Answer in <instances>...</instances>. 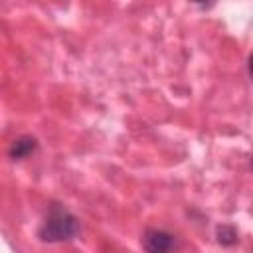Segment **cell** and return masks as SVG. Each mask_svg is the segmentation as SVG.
<instances>
[{
	"mask_svg": "<svg viewBox=\"0 0 253 253\" xmlns=\"http://www.w3.org/2000/svg\"><path fill=\"white\" fill-rule=\"evenodd\" d=\"M79 233V221L77 217L65 210L59 204H51L40 229H38V237L42 241L47 243H61V241H69Z\"/></svg>",
	"mask_w": 253,
	"mask_h": 253,
	"instance_id": "cell-1",
	"label": "cell"
},
{
	"mask_svg": "<svg viewBox=\"0 0 253 253\" xmlns=\"http://www.w3.org/2000/svg\"><path fill=\"white\" fill-rule=\"evenodd\" d=\"M176 245V237L166 229H146L142 235V247L146 253H170Z\"/></svg>",
	"mask_w": 253,
	"mask_h": 253,
	"instance_id": "cell-2",
	"label": "cell"
},
{
	"mask_svg": "<svg viewBox=\"0 0 253 253\" xmlns=\"http://www.w3.org/2000/svg\"><path fill=\"white\" fill-rule=\"evenodd\" d=\"M36 146H38V142H36L34 136H20L18 140L12 142L8 154H10V158H14V160H22V158H28V156L36 150Z\"/></svg>",
	"mask_w": 253,
	"mask_h": 253,
	"instance_id": "cell-3",
	"label": "cell"
},
{
	"mask_svg": "<svg viewBox=\"0 0 253 253\" xmlns=\"http://www.w3.org/2000/svg\"><path fill=\"white\" fill-rule=\"evenodd\" d=\"M217 241L221 245H235L237 243V231L231 225H219L217 227Z\"/></svg>",
	"mask_w": 253,
	"mask_h": 253,
	"instance_id": "cell-4",
	"label": "cell"
}]
</instances>
